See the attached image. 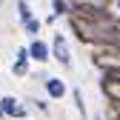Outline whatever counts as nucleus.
<instances>
[{
    "label": "nucleus",
    "mask_w": 120,
    "mask_h": 120,
    "mask_svg": "<svg viewBox=\"0 0 120 120\" xmlns=\"http://www.w3.org/2000/svg\"><path fill=\"white\" fill-rule=\"evenodd\" d=\"M74 103H77V112L86 114V103H83V92H80V89H74Z\"/></svg>",
    "instance_id": "obj_10"
},
{
    "label": "nucleus",
    "mask_w": 120,
    "mask_h": 120,
    "mask_svg": "<svg viewBox=\"0 0 120 120\" xmlns=\"http://www.w3.org/2000/svg\"><path fill=\"white\" fill-rule=\"evenodd\" d=\"M46 92H49V97L60 100V97L66 94V83H63V80H57V77H46Z\"/></svg>",
    "instance_id": "obj_6"
},
{
    "label": "nucleus",
    "mask_w": 120,
    "mask_h": 120,
    "mask_svg": "<svg viewBox=\"0 0 120 120\" xmlns=\"http://www.w3.org/2000/svg\"><path fill=\"white\" fill-rule=\"evenodd\" d=\"M11 71L17 74V77L29 74V52H26V49H17V57H14V66H11Z\"/></svg>",
    "instance_id": "obj_5"
},
{
    "label": "nucleus",
    "mask_w": 120,
    "mask_h": 120,
    "mask_svg": "<svg viewBox=\"0 0 120 120\" xmlns=\"http://www.w3.org/2000/svg\"><path fill=\"white\" fill-rule=\"evenodd\" d=\"M26 52H29V60H37V63H46V60L52 57L49 43H43L40 37H34L32 43H29V46H26Z\"/></svg>",
    "instance_id": "obj_3"
},
{
    "label": "nucleus",
    "mask_w": 120,
    "mask_h": 120,
    "mask_svg": "<svg viewBox=\"0 0 120 120\" xmlns=\"http://www.w3.org/2000/svg\"><path fill=\"white\" fill-rule=\"evenodd\" d=\"M114 3H117V6H120V0H114Z\"/></svg>",
    "instance_id": "obj_11"
},
{
    "label": "nucleus",
    "mask_w": 120,
    "mask_h": 120,
    "mask_svg": "<svg viewBox=\"0 0 120 120\" xmlns=\"http://www.w3.org/2000/svg\"><path fill=\"white\" fill-rule=\"evenodd\" d=\"M23 29H26L29 34H34V37H37V34H40V29H43V23H40V20L34 17V14H32L29 20H23Z\"/></svg>",
    "instance_id": "obj_7"
},
{
    "label": "nucleus",
    "mask_w": 120,
    "mask_h": 120,
    "mask_svg": "<svg viewBox=\"0 0 120 120\" xmlns=\"http://www.w3.org/2000/svg\"><path fill=\"white\" fill-rule=\"evenodd\" d=\"M17 17H20V23L32 17V9H29V3H26V0H17Z\"/></svg>",
    "instance_id": "obj_9"
},
{
    "label": "nucleus",
    "mask_w": 120,
    "mask_h": 120,
    "mask_svg": "<svg viewBox=\"0 0 120 120\" xmlns=\"http://www.w3.org/2000/svg\"><path fill=\"white\" fill-rule=\"evenodd\" d=\"M0 112L9 114V117H14V120H23V117H26V106H23L17 97H11V94L0 97Z\"/></svg>",
    "instance_id": "obj_1"
},
{
    "label": "nucleus",
    "mask_w": 120,
    "mask_h": 120,
    "mask_svg": "<svg viewBox=\"0 0 120 120\" xmlns=\"http://www.w3.org/2000/svg\"><path fill=\"white\" fill-rule=\"evenodd\" d=\"M52 54H54V60H60L63 66H71V52H69V43H66V37L63 34H54V40H52V49H49Z\"/></svg>",
    "instance_id": "obj_2"
},
{
    "label": "nucleus",
    "mask_w": 120,
    "mask_h": 120,
    "mask_svg": "<svg viewBox=\"0 0 120 120\" xmlns=\"http://www.w3.org/2000/svg\"><path fill=\"white\" fill-rule=\"evenodd\" d=\"M100 89H103V94H106L114 106H120V80H114V77H103V80H100Z\"/></svg>",
    "instance_id": "obj_4"
},
{
    "label": "nucleus",
    "mask_w": 120,
    "mask_h": 120,
    "mask_svg": "<svg viewBox=\"0 0 120 120\" xmlns=\"http://www.w3.org/2000/svg\"><path fill=\"white\" fill-rule=\"evenodd\" d=\"M23 120H26V117H23Z\"/></svg>",
    "instance_id": "obj_13"
},
{
    "label": "nucleus",
    "mask_w": 120,
    "mask_h": 120,
    "mask_svg": "<svg viewBox=\"0 0 120 120\" xmlns=\"http://www.w3.org/2000/svg\"><path fill=\"white\" fill-rule=\"evenodd\" d=\"M0 114H3V112H0Z\"/></svg>",
    "instance_id": "obj_12"
},
{
    "label": "nucleus",
    "mask_w": 120,
    "mask_h": 120,
    "mask_svg": "<svg viewBox=\"0 0 120 120\" xmlns=\"http://www.w3.org/2000/svg\"><path fill=\"white\" fill-rule=\"evenodd\" d=\"M69 0H54L52 3V9H54V17H60V14H69Z\"/></svg>",
    "instance_id": "obj_8"
}]
</instances>
